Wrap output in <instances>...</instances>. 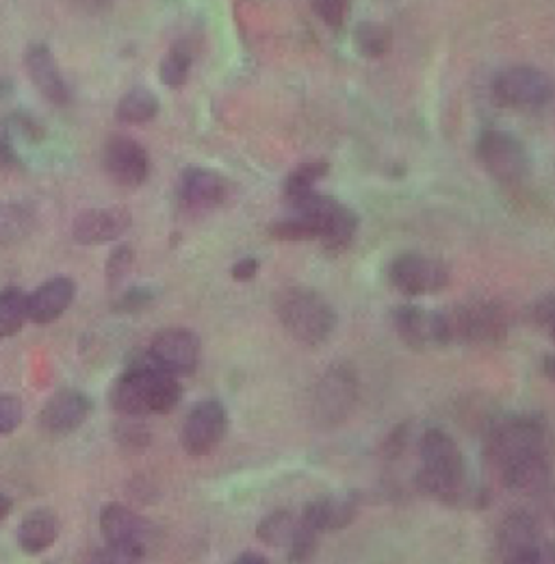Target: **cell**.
<instances>
[{
  "label": "cell",
  "mask_w": 555,
  "mask_h": 564,
  "mask_svg": "<svg viewBox=\"0 0 555 564\" xmlns=\"http://www.w3.org/2000/svg\"><path fill=\"white\" fill-rule=\"evenodd\" d=\"M183 398L176 376L154 362L150 354H139L111 389V404L118 413L143 417L150 413L165 415Z\"/></svg>",
  "instance_id": "6da1fadb"
},
{
  "label": "cell",
  "mask_w": 555,
  "mask_h": 564,
  "mask_svg": "<svg viewBox=\"0 0 555 564\" xmlns=\"http://www.w3.org/2000/svg\"><path fill=\"white\" fill-rule=\"evenodd\" d=\"M421 469L416 471V491L440 503L454 506L465 494V458L445 430L429 427L418 441Z\"/></svg>",
  "instance_id": "7a4b0ae2"
},
{
  "label": "cell",
  "mask_w": 555,
  "mask_h": 564,
  "mask_svg": "<svg viewBox=\"0 0 555 564\" xmlns=\"http://www.w3.org/2000/svg\"><path fill=\"white\" fill-rule=\"evenodd\" d=\"M276 311L284 330L304 346L326 344L337 326L330 302L306 286L284 289L278 297Z\"/></svg>",
  "instance_id": "3957f363"
},
{
  "label": "cell",
  "mask_w": 555,
  "mask_h": 564,
  "mask_svg": "<svg viewBox=\"0 0 555 564\" xmlns=\"http://www.w3.org/2000/svg\"><path fill=\"white\" fill-rule=\"evenodd\" d=\"M306 239H319L328 250L341 252L351 243L358 230V215L335 198L317 192L291 207Z\"/></svg>",
  "instance_id": "277c9868"
},
{
  "label": "cell",
  "mask_w": 555,
  "mask_h": 564,
  "mask_svg": "<svg viewBox=\"0 0 555 564\" xmlns=\"http://www.w3.org/2000/svg\"><path fill=\"white\" fill-rule=\"evenodd\" d=\"M538 452H545V425L534 415L494 423L486 438V456L497 469Z\"/></svg>",
  "instance_id": "5b68a950"
},
{
  "label": "cell",
  "mask_w": 555,
  "mask_h": 564,
  "mask_svg": "<svg viewBox=\"0 0 555 564\" xmlns=\"http://www.w3.org/2000/svg\"><path fill=\"white\" fill-rule=\"evenodd\" d=\"M451 341L497 344L508 335V313L492 300H474L447 313Z\"/></svg>",
  "instance_id": "8992f818"
},
{
  "label": "cell",
  "mask_w": 555,
  "mask_h": 564,
  "mask_svg": "<svg viewBox=\"0 0 555 564\" xmlns=\"http://www.w3.org/2000/svg\"><path fill=\"white\" fill-rule=\"evenodd\" d=\"M358 402V376L346 365H333L313 391V417L319 425H341Z\"/></svg>",
  "instance_id": "52a82bcc"
},
{
  "label": "cell",
  "mask_w": 555,
  "mask_h": 564,
  "mask_svg": "<svg viewBox=\"0 0 555 564\" xmlns=\"http://www.w3.org/2000/svg\"><path fill=\"white\" fill-rule=\"evenodd\" d=\"M494 98L505 107L538 109L555 98V78L532 66H514L501 72L492 85Z\"/></svg>",
  "instance_id": "ba28073f"
},
{
  "label": "cell",
  "mask_w": 555,
  "mask_h": 564,
  "mask_svg": "<svg viewBox=\"0 0 555 564\" xmlns=\"http://www.w3.org/2000/svg\"><path fill=\"white\" fill-rule=\"evenodd\" d=\"M389 281L404 295H432L447 289L451 274L438 259L406 252L395 257L389 265Z\"/></svg>",
  "instance_id": "9c48e42d"
},
{
  "label": "cell",
  "mask_w": 555,
  "mask_h": 564,
  "mask_svg": "<svg viewBox=\"0 0 555 564\" xmlns=\"http://www.w3.org/2000/svg\"><path fill=\"white\" fill-rule=\"evenodd\" d=\"M400 339L413 350H429L451 344V330L447 313L427 311L421 306H400L393 315Z\"/></svg>",
  "instance_id": "30bf717a"
},
{
  "label": "cell",
  "mask_w": 555,
  "mask_h": 564,
  "mask_svg": "<svg viewBox=\"0 0 555 564\" xmlns=\"http://www.w3.org/2000/svg\"><path fill=\"white\" fill-rule=\"evenodd\" d=\"M478 156L486 172L501 183H516L527 172L523 143L505 131H485L478 140Z\"/></svg>",
  "instance_id": "8fae6325"
},
{
  "label": "cell",
  "mask_w": 555,
  "mask_h": 564,
  "mask_svg": "<svg viewBox=\"0 0 555 564\" xmlns=\"http://www.w3.org/2000/svg\"><path fill=\"white\" fill-rule=\"evenodd\" d=\"M226 427L228 415L224 404L217 400L200 402L192 409V413L183 423L181 443L189 456L203 458L219 447V443L226 436Z\"/></svg>",
  "instance_id": "7c38bea8"
},
{
  "label": "cell",
  "mask_w": 555,
  "mask_h": 564,
  "mask_svg": "<svg viewBox=\"0 0 555 564\" xmlns=\"http://www.w3.org/2000/svg\"><path fill=\"white\" fill-rule=\"evenodd\" d=\"M148 354L172 376H192L200 362V339L185 328H167L152 339Z\"/></svg>",
  "instance_id": "4fadbf2b"
},
{
  "label": "cell",
  "mask_w": 555,
  "mask_h": 564,
  "mask_svg": "<svg viewBox=\"0 0 555 564\" xmlns=\"http://www.w3.org/2000/svg\"><path fill=\"white\" fill-rule=\"evenodd\" d=\"M102 163L109 178L122 187H139L141 183H145L150 172L145 150L138 141L122 135H116L107 141Z\"/></svg>",
  "instance_id": "5bb4252c"
},
{
  "label": "cell",
  "mask_w": 555,
  "mask_h": 564,
  "mask_svg": "<svg viewBox=\"0 0 555 564\" xmlns=\"http://www.w3.org/2000/svg\"><path fill=\"white\" fill-rule=\"evenodd\" d=\"M131 213L124 207L87 209L74 219L72 237L80 246H102L120 239L131 228Z\"/></svg>",
  "instance_id": "9a60e30c"
},
{
  "label": "cell",
  "mask_w": 555,
  "mask_h": 564,
  "mask_svg": "<svg viewBox=\"0 0 555 564\" xmlns=\"http://www.w3.org/2000/svg\"><path fill=\"white\" fill-rule=\"evenodd\" d=\"M91 411H94V402L85 393L66 389L55 393L46 402L42 411V425L51 434H69L87 422Z\"/></svg>",
  "instance_id": "2e32d148"
},
{
  "label": "cell",
  "mask_w": 555,
  "mask_h": 564,
  "mask_svg": "<svg viewBox=\"0 0 555 564\" xmlns=\"http://www.w3.org/2000/svg\"><path fill=\"white\" fill-rule=\"evenodd\" d=\"M100 530H102L107 543L135 545L141 550H148V539H150L152 528L129 506L107 503L100 512Z\"/></svg>",
  "instance_id": "e0dca14e"
},
{
  "label": "cell",
  "mask_w": 555,
  "mask_h": 564,
  "mask_svg": "<svg viewBox=\"0 0 555 564\" xmlns=\"http://www.w3.org/2000/svg\"><path fill=\"white\" fill-rule=\"evenodd\" d=\"M24 66L33 80V85L40 89V94L55 102V105H66L69 100V89L66 85V78L62 76L59 66L55 62V55L51 53L48 46L44 44H33L29 46L24 55Z\"/></svg>",
  "instance_id": "ac0fdd59"
},
{
  "label": "cell",
  "mask_w": 555,
  "mask_h": 564,
  "mask_svg": "<svg viewBox=\"0 0 555 564\" xmlns=\"http://www.w3.org/2000/svg\"><path fill=\"white\" fill-rule=\"evenodd\" d=\"M358 499L353 495H319L311 499L302 512V519L311 523L319 534L339 532L356 519Z\"/></svg>",
  "instance_id": "d6986e66"
},
{
  "label": "cell",
  "mask_w": 555,
  "mask_h": 564,
  "mask_svg": "<svg viewBox=\"0 0 555 564\" xmlns=\"http://www.w3.org/2000/svg\"><path fill=\"white\" fill-rule=\"evenodd\" d=\"M538 536H541L538 521L530 512L525 510L510 512L499 525V534H497L499 563L503 564L514 556L538 550L541 547Z\"/></svg>",
  "instance_id": "ffe728a7"
},
{
  "label": "cell",
  "mask_w": 555,
  "mask_h": 564,
  "mask_svg": "<svg viewBox=\"0 0 555 564\" xmlns=\"http://www.w3.org/2000/svg\"><path fill=\"white\" fill-rule=\"evenodd\" d=\"M499 471H501V482L510 494L527 495V497L545 494L552 478V467L545 452L523 456Z\"/></svg>",
  "instance_id": "44dd1931"
},
{
  "label": "cell",
  "mask_w": 555,
  "mask_h": 564,
  "mask_svg": "<svg viewBox=\"0 0 555 564\" xmlns=\"http://www.w3.org/2000/svg\"><path fill=\"white\" fill-rule=\"evenodd\" d=\"M76 293L72 279L57 276L44 282L35 293L29 295V319L35 324H53L68 311Z\"/></svg>",
  "instance_id": "7402d4cb"
},
{
  "label": "cell",
  "mask_w": 555,
  "mask_h": 564,
  "mask_svg": "<svg viewBox=\"0 0 555 564\" xmlns=\"http://www.w3.org/2000/svg\"><path fill=\"white\" fill-rule=\"evenodd\" d=\"M181 200L189 209H213L226 200V183L210 170H187L181 178Z\"/></svg>",
  "instance_id": "603a6c76"
},
{
  "label": "cell",
  "mask_w": 555,
  "mask_h": 564,
  "mask_svg": "<svg viewBox=\"0 0 555 564\" xmlns=\"http://www.w3.org/2000/svg\"><path fill=\"white\" fill-rule=\"evenodd\" d=\"M57 536H59V521L51 510L29 512L18 530L20 547L31 556L44 554L46 550H51Z\"/></svg>",
  "instance_id": "cb8c5ba5"
},
{
  "label": "cell",
  "mask_w": 555,
  "mask_h": 564,
  "mask_svg": "<svg viewBox=\"0 0 555 564\" xmlns=\"http://www.w3.org/2000/svg\"><path fill=\"white\" fill-rule=\"evenodd\" d=\"M26 319H29V295L18 286H9L0 291V339L18 335Z\"/></svg>",
  "instance_id": "d4e9b609"
},
{
  "label": "cell",
  "mask_w": 555,
  "mask_h": 564,
  "mask_svg": "<svg viewBox=\"0 0 555 564\" xmlns=\"http://www.w3.org/2000/svg\"><path fill=\"white\" fill-rule=\"evenodd\" d=\"M295 525H297V519L289 510L278 508L261 519V523L257 525V536L261 543L282 550L291 545Z\"/></svg>",
  "instance_id": "484cf974"
},
{
  "label": "cell",
  "mask_w": 555,
  "mask_h": 564,
  "mask_svg": "<svg viewBox=\"0 0 555 564\" xmlns=\"http://www.w3.org/2000/svg\"><path fill=\"white\" fill-rule=\"evenodd\" d=\"M159 113V100L152 91L148 89H131L129 94H124L118 102L116 116L118 120L127 122V124H143L150 122L154 116Z\"/></svg>",
  "instance_id": "4316f807"
},
{
  "label": "cell",
  "mask_w": 555,
  "mask_h": 564,
  "mask_svg": "<svg viewBox=\"0 0 555 564\" xmlns=\"http://www.w3.org/2000/svg\"><path fill=\"white\" fill-rule=\"evenodd\" d=\"M326 170L328 165L326 163H306V165H300L297 170L291 172V176L286 178V185H284V196H286V203L293 207L302 200H306L308 196L315 194V185L319 178L326 176Z\"/></svg>",
  "instance_id": "83f0119b"
},
{
  "label": "cell",
  "mask_w": 555,
  "mask_h": 564,
  "mask_svg": "<svg viewBox=\"0 0 555 564\" xmlns=\"http://www.w3.org/2000/svg\"><path fill=\"white\" fill-rule=\"evenodd\" d=\"M35 226V219L29 209L13 205V203H2L0 205V243H18L31 235Z\"/></svg>",
  "instance_id": "f1b7e54d"
},
{
  "label": "cell",
  "mask_w": 555,
  "mask_h": 564,
  "mask_svg": "<svg viewBox=\"0 0 555 564\" xmlns=\"http://www.w3.org/2000/svg\"><path fill=\"white\" fill-rule=\"evenodd\" d=\"M353 42L360 51V55L369 59H378L389 53L391 48V33L387 26L378 22H360L353 33Z\"/></svg>",
  "instance_id": "f546056e"
},
{
  "label": "cell",
  "mask_w": 555,
  "mask_h": 564,
  "mask_svg": "<svg viewBox=\"0 0 555 564\" xmlns=\"http://www.w3.org/2000/svg\"><path fill=\"white\" fill-rule=\"evenodd\" d=\"M192 62H194V55L187 44L172 46V51L167 53V57L161 64V80L170 89H181L187 83Z\"/></svg>",
  "instance_id": "4dcf8cb0"
},
{
  "label": "cell",
  "mask_w": 555,
  "mask_h": 564,
  "mask_svg": "<svg viewBox=\"0 0 555 564\" xmlns=\"http://www.w3.org/2000/svg\"><path fill=\"white\" fill-rule=\"evenodd\" d=\"M143 558H145V550L141 547L107 543L105 550L89 556L87 564H141Z\"/></svg>",
  "instance_id": "1f68e13d"
},
{
  "label": "cell",
  "mask_w": 555,
  "mask_h": 564,
  "mask_svg": "<svg viewBox=\"0 0 555 564\" xmlns=\"http://www.w3.org/2000/svg\"><path fill=\"white\" fill-rule=\"evenodd\" d=\"M315 13L330 26L341 29L349 15V0H311Z\"/></svg>",
  "instance_id": "d6a6232c"
},
{
  "label": "cell",
  "mask_w": 555,
  "mask_h": 564,
  "mask_svg": "<svg viewBox=\"0 0 555 564\" xmlns=\"http://www.w3.org/2000/svg\"><path fill=\"white\" fill-rule=\"evenodd\" d=\"M133 259H135V254L129 246H120L111 252V257L107 261V279L111 286H116L118 282H122L129 276V272L133 268Z\"/></svg>",
  "instance_id": "836d02e7"
},
{
  "label": "cell",
  "mask_w": 555,
  "mask_h": 564,
  "mask_svg": "<svg viewBox=\"0 0 555 564\" xmlns=\"http://www.w3.org/2000/svg\"><path fill=\"white\" fill-rule=\"evenodd\" d=\"M22 423V402L15 395L0 393V434L13 432Z\"/></svg>",
  "instance_id": "e575fe53"
},
{
  "label": "cell",
  "mask_w": 555,
  "mask_h": 564,
  "mask_svg": "<svg viewBox=\"0 0 555 564\" xmlns=\"http://www.w3.org/2000/svg\"><path fill=\"white\" fill-rule=\"evenodd\" d=\"M530 317L536 326L552 328L555 324V293L543 295L541 300H536L530 308Z\"/></svg>",
  "instance_id": "d590c367"
},
{
  "label": "cell",
  "mask_w": 555,
  "mask_h": 564,
  "mask_svg": "<svg viewBox=\"0 0 555 564\" xmlns=\"http://www.w3.org/2000/svg\"><path fill=\"white\" fill-rule=\"evenodd\" d=\"M152 300V291L145 289V286H135V289H129L127 293H122V297L118 300L116 308L120 313H135L141 311L143 306H148Z\"/></svg>",
  "instance_id": "8d00e7d4"
},
{
  "label": "cell",
  "mask_w": 555,
  "mask_h": 564,
  "mask_svg": "<svg viewBox=\"0 0 555 564\" xmlns=\"http://www.w3.org/2000/svg\"><path fill=\"white\" fill-rule=\"evenodd\" d=\"M259 274V261L252 257L241 259L239 263L232 265V279L239 282L252 281Z\"/></svg>",
  "instance_id": "74e56055"
},
{
  "label": "cell",
  "mask_w": 555,
  "mask_h": 564,
  "mask_svg": "<svg viewBox=\"0 0 555 564\" xmlns=\"http://www.w3.org/2000/svg\"><path fill=\"white\" fill-rule=\"evenodd\" d=\"M503 564H541V547L534 550V552H525L521 556H514V558H510Z\"/></svg>",
  "instance_id": "f35d334b"
},
{
  "label": "cell",
  "mask_w": 555,
  "mask_h": 564,
  "mask_svg": "<svg viewBox=\"0 0 555 564\" xmlns=\"http://www.w3.org/2000/svg\"><path fill=\"white\" fill-rule=\"evenodd\" d=\"M13 163H15V156H13L11 145L4 140H0V165H13Z\"/></svg>",
  "instance_id": "ab89813d"
},
{
  "label": "cell",
  "mask_w": 555,
  "mask_h": 564,
  "mask_svg": "<svg viewBox=\"0 0 555 564\" xmlns=\"http://www.w3.org/2000/svg\"><path fill=\"white\" fill-rule=\"evenodd\" d=\"M232 564H270L265 561V556H261V554H257V552H246V554H241L237 561Z\"/></svg>",
  "instance_id": "60d3db41"
},
{
  "label": "cell",
  "mask_w": 555,
  "mask_h": 564,
  "mask_svg": "<svg viewBox=\"0 0 555 564\" xmlns=\"http://www.w3.org/2000/svg\"><path fill=\"white\" fill-rule=\"evenodd\" d=\"M543 373L545 378H549L552 382H555V354H547L545 360H543Z\"/></svg>",
  "instance_id": "b9f144b4"
},
{
  "label": "cell",
  "mask_w": 555,
  "mask_h": 564,
  "mask_svg": "<svg viewBox=\"0 0 555 564\" xmlns=\"http://www.w3.org/2000/svg\"><path fill=\"white\" fill-rule=\"evenodd\" d=\"M541 564H555V541L541 547Z\"/></svg>",
  "instance_id": "7bdbcfd3"
},
{
  "label": "cell",
  "mask_w": 555,
  "mask_h": 564,
  "mask_svg": "<svg viewBox=\"0 0 555 564\" xmlns=\"http://www.w3.org/2000/svg\"><path fill=\"white\" fill-rule=\"evenodd\" d=\"M11 506H13V503H11V499H9L7 495L0 494V523H2V521L9 517V512H11Z\"/></svg>",
  "instance_id": "ee69618b"
},
{
  "label": "cell",
  "mask_w": 555,
  "mask_h": 564,
  "mask_svg": "<svg viewBox=\"0 0 555 564\" xmlns=\"http://www.w3.org/2000/svg\"><path fill=\"white\" fill-rule=\"evenodd\" d=\"M547 508H549V514L555 519V489L549 494V497H547Z\"/></svg>",
  "instance_id": "f6af8a7d"
},
{
  "label": "cell",
  "mask_w": 555,
  "mask_h": 564,
  "mask_svg": "<svg viewBox=\"0 0 555 564\" xmlns=\"http://www.w3.org/2000/svg\"><path fill=\"white\" fill-rule=\"evenodd\" d=\"M549 333H552V337H554V341H555V324H554V326H552V328H549Z\"/></svg>",
  "instance_id": "bcb514c9"
}]
</instances>
